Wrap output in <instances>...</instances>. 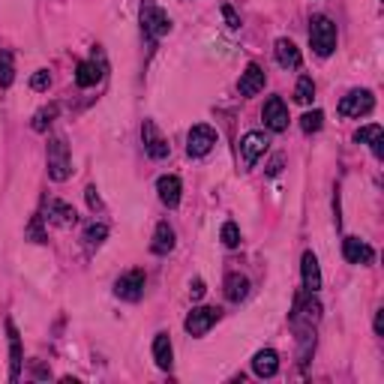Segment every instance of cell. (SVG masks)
Listing matches in <instances>:
<instances>
[{"label":"cell","instance_id":"cell-1","mask_svg":"<svg viewBox=\"0 0 384 384\" xmlns=\"http://www.w3.org/2000/svg\"><path fill=\"white\" fill-rule=\"evenodd\" d=\"M309 42L318 58H331L336 51V24L327 16H316L309 21Z\"/></svg>","mask_w":384,"mask_h":384},{"label":"cell","instance_id":"cell-2","mask_svg":"<svg viewBox=\"0 0 384 384\" xmlns=\"http://www.w3.org/2000/svg\"><path fill=\"white\" fill-rule=\"evenodd\" d=\"M73 175V156H69V145L63 138H51L48 141V177L63 183Z\"/></svg>","mask_w":384,"mask_h":384},{"label":"cell","instance_id":"cell-3","mask_svg":"<svg viewBox=\"0 0 384 384\" xmlns=\"http://www.w3.org/2000/svg\"><path fill=\"white\" fill-rule=\"evenodd\" d=\"M141 27H145V33L150 39H160V36L172 33V19H168V12H162L153 0H145V4H141Z\"/></svg>","mask_w":384,"mask_h":384},{"label":"cell","instance_id":"cell-4","mask_svg":"<svg viewBox=\"0 0 384 384\" xmlns=\"http://www.w3.org/2000/svg\"><path fill=\"white\" fill-rule=\"evenodd\" d=\"M375 108V96L373 90H348L343 99H339V115L343 118H363Z\"/></svg>","mask_w":384,"mask_h":384},{"label":"cell","instance_id":"cell-5","mask_svg":"<svg viewBox=\"0 0 384 384\" xmlns=\"http://www.w3.org/2000/svg\"><path fill=\"white\" fill-rule=\"evenodd\" d=\"M115 294L126 303H138L141 294H145V270L135 267V270H126L123 276H118L115 282Z\"/></svg>","mask_w":384,"mask_h":384},{"label":"cell","instance_id":"cell-6","mask_svg":"<svg viewBox=\"0 0 384 384\" xmlns=\"http://www.w3.org/2000/svg\"><path fill=\"white\" fill-rule=\"evenodd\" d=\"M213 145H217V130L207 123L192 126L190 135H187V153L190 156H207L213 150Z\"/></svg>","mask_w":384,"mask_h":384},{"label":"cell","instance_id":"cell-7","mask_svg":"<svg viewBox=\"0 0 384 384\" xmlns=\"http://www.w3.org/2000/svg\"><path fill=\"white\" fill-rule=\"evenodd\" d=\"M217 321H219V309L217 306H198V309H192L187 316L183 327H187L190 336H204Z\"/></svg>","mask_w":384,"mask_h":384},{"label":"cell","instance_id":"cell-8","mask_svg":"<svg viewBox=\"0 0 384 384\" xmlns=\"http://www.w3.org/2000/svg\"><path fill=\"white\" fill-rule=\"evenodd\" d=\"M267 135L264 133H247L244 138H240V162H244V168H252L255 162H259V156L267 153Z\"/></svg>","mask_w":384,"mask_h":384},{"label":"cell","instance_id":"cell-9","mask_svg":"<svg viewBox=\"0 0 384 384\" xmlns=\"http://www.w3.org/2000/svg\"><path fill=\"white\" fill-rule=\"evenodd\" d=\"M141 141H145V150H147L150 160H165L168 150H172V147H168V141L160 135V130H156L153 120L141 123Z\"/></svg>","mask_w":384,"mask_h":384},{"label":"cell","instance_id":"cell-10","mask_svg":"<svg viewBox=\"0 0 384 384\" xmlns=\"http://www.w3.org/2000/svg\"><path fill=\"white\" fill-rule=\"evenodd\" d=\"M261 118H264V126H267V130L282 133V130L289 126V108H286V103H282L279 96H270L267 103H264Z\"/></svg>","mask_w":384,"mask_h":384},{"label":"cell","instance_id":"cell-11","mask_svg":"<svg viewBox=\"0 0 384 384\" xmlns=\"http://www.w3.org/2000/svg\"><path fill=\"white\" fill-rule=\"evenodd\" d=\"M343 255H346L348 264H373V259H375L373 247L360 237H346L343 240Z\"/></svg>","mask_w":384,"mask_h":384},{"label":"cell","instance_id":"cell-12","mask_svg":"<svg viewBox=\"0 0 384 384\" xmlns=\"http://www.w3.org/2000/svg\"><path fill=\"white\" fill-rule=\"evenodd\" d=\"M46 219L51 225H61V229H66V225H76L78 219V213L73 204H66V202H58V198H51V202L46 204Z\"/></svg>","mask_w":384,"mask_h":384},{"label":"cell","instance_id":"cell-13","mask_svg":"<svg viewBox=\"0 0 384 384\" xmlns=\"http://www.w3.org/2000/svg\"><path fill=\"white\" fill-rule=\"evenodd\" d=\"M301 276H303V289L309 294H316L321 289V267H318L316 252H303V259H301Z\"/></svg>","mask_w":384,"mask_h":384},{"label":"cell","instance_id":"cell-14","mask_svg":"<svg viewBox=\"0 0 384 384\" xmlns=\"http://www.w3.org/2000/svg\"><path fill=\"white\" fill-rule=\"evenodd\" d=\"M6 336H9V381H19L21 378V336L12 321H6Z\"/></svg>","mask_w":384,"mask_h":384},{"label":"cell","instance_id":"cell-15","mask_svg":"<svg viewBox=\"0 0 384 384\" xmlns=\"http://www.w3.org/2000/svg\"><path fill=\"white\" fill-rule=\"evenodd\" d=\"M252 373L259 378H274L279 373V354L274 348H261L252 358Z\"/></svg>","mask_w":384,"mask_h":384},{"label":"cell","instance_id":"cell-16","mask_svg":"<svg viewBox=\"0 0 384 384\" xmlns=\"http://www.w3.org/2000/svg\"><path fill=\"white\" fill-rule=\"evenodd\" d=\"M274 54H276V63H279L282 69H297V66L303 63V58H301V48H297L291 39H276Z\"/></svg>","mask_w":384,"mask_h":384},{"label":"cell","instance_id":"cell-17","mask_svg":"<svg viewBox=\"0 0 384 384\" xmlns=\"http://www.w3.org/2000/svg\"><path fill=\"white\" fill-rule=\"evenodd\" d=\"M156 192H160V202L165 207H177L180 204V177L175 175H162L160 180H156Z\"/></svg>","mask_w":384,"mask_h":384},{"label":"cell","instance_id":"cell-18","mask_svg":"<svg viewBox=\"0 0 384 384\" xmlns=\"http://www.w3.org/2000/svg\"><path fill=\"white\" fill-rule=\"evenodd\" d=\"M153 360H156V366H160V369H172V363H175L172 336H168L165 331H160V333H156V339H153Z\"/></svg>","mask_w":384,"mask_h":384},{"label":"cell","instance_id":"cell-19","mask_svg":"<svg viewBox=\"0 0 384 384\" xmlns=\"http://www.w3.org/2000/svg\"><path fill=\"white\" fill-rule=\"evenodd\" d=\"M237 88H240V93H244V96H255L259 90H264V69L259 63H249L247 73L240 76Z\"/></svg>","mask_w":384,"mask_h":384},{"label":"cell","instance_id":"cell-20","mask_svg":"<svg viewBox=\"0 0 384 384\" xmlns=\"http://www.w3.org/2000/svg\"><path fill=\"white\" fill-rule=\"evenodd\" d=\"M103 81V66H99L96 61H81L78 66H76V84L78 88H96V84Z\"/></svg>","mask_w":384,"mask_h":384},{"label":"cell","instance_id":"cell-21","mask_svg":"<svg viewBox=\"0 0 384 384\" xmlns=\"http://www.w3.org/2000/svg\"><path fill=\"white\" fill-rule=\"evenodd\" d=\"M175 244H177V234H175V229H172V225H168V222H160V225H156L150 249H153L156 255H168V252L175 249Z\"/></svg>","mask_w":384,"mask_h":384},{"label":"cell","instance_id":"cell-22","mask_svg":"<svg viewBox=\"0 0 384 384\" xmlns=\"http://www.w3.org/2000/svg\"><path fill=\"white\" fill-rule=\"evenodd\" d=\"M247 294H249V279L244 274H229L225 276V297H229L232 303H240Z\"/></svg>","mask_w":384,"mask_h":384},{"label":"cell","instance_id":"cell-23","mask_svg":"<svg viewBox=\"0 0 384 384\" xmlns=\"http://www.w3.org/2000/svg\"><path fill=\"white\" fill-rule=\"evenodd\" d=\"M58 111H61V108L54 105V103H51V105H42L36 115H33V120H31V130H33V133H46L48 126L58 120Z\"/></svg>","mask_w":384,"mask_h":384},{"label":"cell","instance_id":"cell-24","mask_svg":"<svg viewBox=\"0 0 384 384\" xmlns=\"http://www.w3.org/2000/svg\"><path fill=\"white\" fill-rule=\"evenodd\" d=\"M108 237V225L105 222H90L88 229H84V244H88V249H96V247H103V240Z\"/></svg>","mask_w":384,"mask_h":384},{"label":"cell","instance_id":"cell-25","mask_svg":"<svg viewBox=\"0 0 384 384\" xmlns=\"http://www.w3.org/2000/svg\"><path fill=\"white\" fill-rule=\"evenodd\" d=\"M16 81V61L12 51H0V88H9Z\"/></svg>","mask_w":384,"mask_h":384},{"label":"cell","instance_id":"cell-26","mask_svg":"<svg viewBox=\"0 0 384 384\" xmlns=\"http://www.w3.org/2000/svg\"><path fill=\"white\" fill-rule=\"evenodd\" d=\"M312 99H316V84H312V78H309V76H303L301 81H297V88H294V103L309 105Z\"/></svg>","mask_w":384,"mask_h":384},{"label":"cell","instance_id":"cell-27","mask_svg":"<svg viewBox=\"0 0 384 384\" xmlns=\"http://www.w3.org/2000/svg\"><path fill=\"white\" fill-rule=\"evenodd\" d=\"M321 126H324V115H321L318 108L316 111H306V115L301 118V130L303 133H318Z\"/></svg>","mask_w":384,"mask_h":384},{"label":"cell","instance_id":"cell-28","mask_svg":"<svg viewBox=\"0 0 384 384\" xmlns=\"http://www.w3.org/2000/svg\"><path fill=\"white\" fill-rule=\"evenodd\" d=\"M219 237H222V244L229 247V249L240 247V229H237V222H225L222 232H219Z\"/></svg>","mask_w":384,"mask_h":384},{"label":"cell","instance_id":"cell-29","mask_svg":"<svg viewBox=\"0 0 384 384\" xmlns=\"http://www.w3.org/2000/svg\"><path fill=\"white\" fill-rule=\"evenodd\" d=\"M375 135H381V126H378V123H373V126H360V130L354 133V141H358V145H369V141H373Z\"/></svg>","mask_w":384,"mask_h":384},{"label":"cell","instance_id":"cell-30","mask_svg":"<svg viewBox=\"0 0 384 384\" xmlns=\"http://www.w3.org/2000/svg\"><path fill=\"white\" fill-rule=\"evenodd\" d=\"M27 237L33 240V244H46V232H42V217H33L31 225H27Z\"/></svg>","mask_w":384,"mask_h":384},{"label":"cell","instance_id":"cell-31","mask_svg":"<svg viewBox=\"0 0 384 384\" xmlns=\"http://www.w3.org/2000/svg\"><path fill=\"white\" fill-rule=\"evenodd\" d=\"M48 84H51L48 69H39V73H33V78H31V88L33 90H48Z\"/></svg>","mask_w":384,"mask_h":384},{"label":"cell","instance_id":"cell-32","mask_svg":"<svg viewBox=\"0 0 384 384\" xmlns=\"http://www.w3.org/2000/svg\"><path fill=\"white\" fill-rule=\"evenodd\" d=\"M204 279H192V286H190V294H192V301H202L204 297Z\"/></svg>","mask_w":384,"mask_h":384},{"label":"cell","instance_id":"cell-33","mask_svg":"<svg viewBox=\"0 0 384 384\" xmlns=\"http://www.w3.org/2000/svg\"><path fill=\"white\" fill-rule=\"evenodd\" d=\"M88 204L90 210H103V198L96 195V187H88Z\"/></svg>","mask_w":384,"mask_h":384},{"label":"cell","instance_id":"cell-34","mask_svg":"<svg viewBox=\"0 0 384 384\" xmlns=\"http://www.w3.org/2000/svg\"><path fill=\"white\" fill-rule=\"evenodd\" d=\"M222 16H225V21H229L232 31H237V27H240V19L234 16V9H232V6H222Z\"/></svg>","mask_w":384,"mask_h":384},{"label":"cell","instance_id":"cell-35","mask_svg":"<svg viewBox=\"0 0 384 384\" xmlns=\"http://www.w3.org/2000/svg\"><path fill=\"white\" fill-rule=\"evenodd\" d=\"M381 138H384V133L369 141V147H373V156H375V160H381V156H384V150H381Z\"/></svg>","mask_w":384,"mask_h":384},{"label":"cell","instance_id":"cell-36","mask_svg":"<svg viewBox=\"0 0 384 384\" xmlns=\"http://www.w3.org/2000/svg\"><path fill=\"white\" fill-rule=\"evenodd\" d=\"M381 331H384V309H378V312H375V333L381 336Z\"/></svg>","mask_w":384,"mask_h":384},{"label":"cell","instance_id":"cell-37","mask_svg":"<svg viewBox=\"0 0 384 384\" xmlns=\"http://www.w3.org/2000/svg\"><path fill=\"white\" fill-rule=\"evenodd\" d=\"M279 168H282V156H276V160L270 162V168H267V172H270V175H279Z\"/></svg>","mask_w":384,"mask_h":384}]
</instances>
